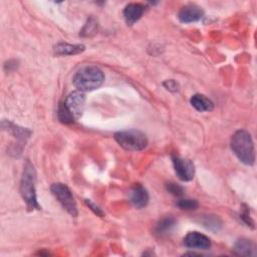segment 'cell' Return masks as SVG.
Instances as JSON below:
<instances>
[{"instance_id":"cell-1","label":"cell","mask_w":257,"mask_h":257,"mask_svg":"<svg viewBox=\"0 0 257 257\" xmlns=\"http://www.w3.org/2000/svg\"><path fill=\"white\" fill-rule=\"evenodd\" d=\"M104 81L102 70L94 65L81 67L74 74L72 82L79 91H91L98 88Z\"/></svg>"},{"instance_id":"cell-2","label":"cell","mask_w":257,"mask_h":257,"mask_svg":"<svg viewBox=\"0 0 257 257\" xmlns=\"http://www.w3.org/2000/svg\"><path fill=\"white\" fill-rule=\"evenodd\" d=\"M231 149L235 156L245 165L255 162V149L250 134L244 130L237 131L231 138Z\"/></svg>"},{"instance_id":"cell-3","label":"cell","mask_w":257,"mask_h":257,"mask_svg":"<svg viewBox=\"0 0 257 257\" xmlns=\"http://www.w3.org/2000/svg\"><path fill=\"white\" fill-rule=\"evenodd\" d=\"M36 173L33 165L26 161L23 167V173L20 181V194L29 210H39L40 205L38 204L35 190Z\"/></svg>"},{"instance_id":"cell-4","label":"cell","mask_w":257,"mask_h":257,"mask_svg":"<svg viewBox=\"0 0 257 257\" xmlns=\"http://www.w3.org/2000/svg\"><path fill=\"white\" fill-rule=\"evenodd\" d=\"M116 143L126 151H142L148 146L147 136L139 130L121 131L114 134Z\"/></svg>"},{"instance_id":"cell-5","label":"cell","mask_w":257,"mask_h":257,"mask_svg":"<svg viewBox=\"0 0 257 257\" xmlns=\"http://www.w3.org/2000/svg\"><path fill=\"white\" fill-rule=\"evenodd\" d=\"M50 190L54 197L61 204L63 209L72 217L77 216V207L73 195L69 188L62 183H54L51 185Z\"/></svg>"},{"instance_id":"cell-6","label":"cell","mask_w":257,"mask_h":257,"mask_svg":"<svg viewBox=\"0 0 257 257\" xmlns=\"http://www.w3.org/2000/svg\"><path fill=\"white\" fill-rule=\"evenodd\" d=\"M172 162L177 177L184 182H189L194 179L195 166L193 162L188 159L182 158L178 155L172 156Z\"/></svg>"},{"instance_id":"cell-7","label":"cell","mask_w":257,"mask_h":257,"mask_svg":"<svg viewBox=\"0 0 257 257\" xmlns=\"http://www.w3.org/2000/svg\"><path fill=\"white\" fill-rule=\"evenodd\" d=\"M68 110L72 113V115L76 118H78L84 108V102H85V95L82 91L75 90L68 94L65 101H63Z\"/></svg>"},{"instance_id":"cell-8","label":"cell","mask_w":257,"mask_h":257,"mask_svg":"<svg viewBox=\"0 0 257 257\" xmlns=\"http://www.w3.org/2000/svg\"><path fill=\"white\" fill-rule=\"evenodd\" d=\"M184 245L187 248L191 249H198V250H206L211 247V240L204 234L199 232H189L184 240Z\"/></svg>"},{"instance_id":"cell-9","label":"cell","mask_w":257,"mask_h":257,"mask_svg":"<svg viewBox=\"0 0 257 257\" xmlns=\"http://www.w3.org/2000/svg\"><path fill=\"white\" fill-rule=\"evenodd\" d=\"M128 199L134 207L137 209H142L149 203V194L144 186L141 184H136L128 192Z\"/></svg>"},{"instance_id":"cell-10","label":"cell","mask_w":257,"mask_h":257,"mask_svg":"<svg viewBox=\"0 0 257 257\" xmlns=\"http://www.w3.org/2000/svg\"><path fill=\"white\" fill-rule=\"evenodd\" d=\"M204 15V11L195 4H189L179 11L178 18L183 23H192L199 21Z\"/></svg>"},{"instance_id":"cell-11","label":"cell","mask_w":257,"mask_h":257,"mask_svg":"<svg viewBox=\"0 0 257 257\" xmlns=\"http://www.w3.org/2000/svg\"><path fill=\"white\" fill-rule=\"evenodd\" d=\"M144 12H145L144 5L140 3H130L124 7L122 14L126 24L133 25L143 16Z\"/></svg>"},{"instance_id":"cell-12","label":"cell","mask_w":257,"mask_h":257,"mask_svg":"<svg viewBox=\"0 0 257 257\" xmlns=\"http://www.w3.org/2000/svg\"><path fill=\"white\" fill-rule=\"evenodd\" d=\"M85 47L82 44H68L64 42L57 43L54 46V52L57 55H75L84 51Z\"/></svg>"},{"instance_id":"cell-13","label":"cell","mask_w":257,"mask_h":257,"mask_svg":"<svg viewBox=\"0 0 257 257\" xmlns=\"http://www.w3.org/2000/svg\"><path fill=\"white\" fill-rule=\"evenodd\" d=\"M2 128L4 131H7L8 133H10L13 137L19 139V140H25L27 138H29V136L31 135V132L25 127H21L18 126L16 124H14L13 122L9 121V120H5L3 119L1 122Z\"/></svg>"},{"instance_id":"cell-14","label":"cell","mask_w":257,"mask_h":257,"mask_svg":"<svg viewBox=\"0 0 257 257\" xmlns=\"http://www.w3.org/2000/svg\"><path fill=\"white\" fill-rule=\"evenodd\" d=\"M190 102L192 104V106L194 108H196L198 111H210L214 108V103L211 99H209L208 97H206L203 94L197 93L194 94L191 99Z\"/></svg>"},{"instance_id":"cell-15","label":"cell","mask_w":257,"mask_h":257,"mask_svg":"<svg viewBox=\"0 0 257 257\" xmlns=\"http://www.w3.org/2000/svg\"><path fill=\"white\" fill-rule=\"evenodd\" d=\"M233 251L237 255L253 256L255 255V245L250 240L242 238L235 243Z\"/></svg>"},{"instance_id":"cell-16","label":"cell","mask_w":257,"mask_h":257,"mask_svg":"<svg viewBox=\"0 0 257 257\" xmlns=\"http://www.w3.org/2000/svg\"><path fill=\"white\" fill-rule=\"evenodd\" d=\"M176 226V220L173 217H166L160 220L155 226V234L158 236H164L170 233Z\"/></svg>"},{"instance_id":"cell-17","label":"cell","mask_w":257,"mask_h":257,"mask_svg":"<svg viewBox=\"0 0 257 257\" xmlns=\"http://www.w3.org/2000/svg\"><path fill=\"white\" fill-rule=\"evenodd\" d=\"M57 117L59 119L60 122L68 124V123H72L75 119V117L72 115V113L68 110V108L66 107V105L64 104V102H60L58 105V109H57Z\"/></svg>"},{"instance_id":"cell-18","label":"cell","mask_w":257,"mask_h":257,"mask_svg":"<svg viewBox=\"0 0 257 257\" xmlns=\"http://www.w3.org/2000/svg\"><path fill=\"white\" fill-rule=\"evenodd\" d=\"M96 31H97V21L93 17H90L89 19H87L79 35L82 37H90V36H93L96 33Z\"/></svg>"},{"instance_id":"cell-19","label":"cell","mask_w":257,"mask_h":257,"mask_svg":"<svg viewBox=\"0 0 257 257\" xmlns=\"http://www.w3.org/2000/svg\"><path fill=\"white\" fill-rule=\"evenodd\" d=\"M176 206L182 210H187V211H192V210H196L199 206L198 202L196 200H192V199H180L179 201H177Z\"/></svg>"},{"instance_id":"cell-20","label":"cell","mask_w":257,"mask_h":257,"mask_svg":"<svg viewBox=\"0 0 257 257\" xmlns=\"http://www.w3.org/2000/svg\"><path fill=\"white\" fill-rule=\"evenodd\" d=\"M203 224L205 227H207L210 230H214V231H218L221 228V221L215 217V216H207L203 218Z\"/></svg>"},{"instance_id":"cell-21","label":"cell","mask_w":257,"mask_h":257,"mask_svg":"<svg viewBox=\"0 0 257 257\" xmlns=\"http://www.w3.org/2000/svg\"><path fill=\"white\" fill-rule=\"evenodd\" d=\"M166 188H167V191L169 193H171L172 195H174V196L180 197V196H182L185 193V190H184V188L181 185L173 183V182L168 183L166 185Z\"/></svg>"},{"instance_id":"cell-22","label":"cell","mask_w":257,"mask_h":257,"mask_svg":"<svg viewBox=\"0 0 257 257\" xmlns=\"http://www.w3.org/2000/svg\"><path fill=\"white\" fill-rule=\"evenodd\" d=\"M165 88L171 92H177L179 90V83L174 79H167L163 82Z\"/></svg>"},{"instance_id":"cell-23","label":"cell","mask_w":257,"mask_h":257,"mask_svg":"<svg viewBox=\"0 0 257 257\" xmlns=\"http://www.w3.org/2000/svg\"><path fill=\"white\" fill-rule=\"evenodd\" d=\"M84 202H85V204L87 205V207L94 213V214H96L97 216H99V217H103V212L101 211V209L99 208V207H97L95 204H93L90 200H84Z\"/></svg>"},{"instance_id":"cell-24","label":"cell","mask_w":257,"mask_h":257,"mask_svg":"<svg viewBox=\"0 0 257 257\" xmlns=\"http://www.w3.org/2000/svg\"><path fill=\"white\" fill-rule=\"evenodd\" d=\"M241 219L243 220V222H244L245 224H247V226H253V225H254V222H253L252 219L250 218L248 209H246L245 211H243V213H241Z\"/></svg>"}]
</instances>
